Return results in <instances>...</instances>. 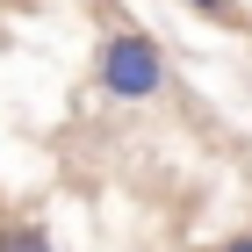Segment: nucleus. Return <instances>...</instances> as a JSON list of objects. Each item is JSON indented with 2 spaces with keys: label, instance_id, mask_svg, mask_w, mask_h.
I'll use <instances>...</instances> for the list:
<instances>
[{
  "label": "nucleus",
  "instance_id": "obj_4",
  "mask_svg": "<svg viewBox=\"0 0 252 252\" xmlns=\"http://www.w3.org/2000/svg\"><path fill=\"white\" fill-rule=\"evenodd\" d=\"M216 252H252V231H238V238H223Z\"/></svg>",
  "mask_w": 252,
  "mask_h": 252
},
{
  "label": "nucleus",
  "instance_id": "obj_3",
  "mask_svg": "<svg viewBox=\"0 0 252 252\" xmlns=\"http://www.w3.org/2000/svg\"><path fill=\"white\" fill-rule=\"evenodd\" d=\"M194 15H209V22H238V0H188Z\"/></svg>",
  "mask_w": 252,
  "mask_h": 252
},
{
  "label": "nucleus",
  "instance_id": "obj_1",
  "mask_svg": "<svg viewBox=\"0 0 252 252\" xmlns=\"http://www.w3.org/2000/svg\"><path fill=\"white\" fill-rule=\"evenodd\" d=\"M94 87L108 101H123V108L158 101L166 94V43H158L152 29H108V36L94 43Z\"/></svg>",
  "mask_w": 252,
  "mask_h": 252
},
{
  "label": "nucleus",
  "instance_id": "obj_2",
  "mask_svg": "<svg viewBox=\"0 0 252 252\" xmlns=\"http://www.w3.org/2000/svg\"><path fill=\"white\" fill-rule=\"evenodd\" d=\"M0 252H58V238H51V223H36V216H7V223H0Z\"/></svg>",
  "mask_w": 252,
  "mask_h": 252
}]
</instances>
